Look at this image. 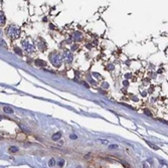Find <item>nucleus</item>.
I'll return each instance as SVG.
<instances>
[{
  "instance_id": "1",
  "label": "nucleus",
  "mask_w": 168,
  "mask_h": 168,
  "mask_svg": "<svg viewBox=\"0 0 168 168\" xmlns=\"http://www.w3.org/2000/svg\"><path fill=\"white\" fill-rule=\"evenodd\" d=\"M6 34L10 38H17L20 35V30L15 25H9L7 27V30H6Z\"/></svg>"
},
{
  "instance_id": "2",
  "label": "nucleus",
  "mask_w": 168,
  "mask_h": 168,
  "mask_svg": "<svg viewBox=\"0 0 168 168\" xmlns=\"http://www.w3.org/2000/svg\"><path fill=\"white\" fill-rule=\"evenodd\" d=\"M49 59H50L51 64L55 66H59L60 64H62V56H59L58 54H56V52H52L49 56Z\"/></svg>"
},
{
  "instance_id": "3",
  "label": "nucleus",
  "mask_w": 168,
  "mask_h": 168,
  "mask_svg": "<svg viewBox=\"0 0 168 168\" xmlns=\"http://www.w3.org/2000/svg\"><path fill=\"white\" fill-rule=\"evenodd\" d=\"M23 47L25 48V50L28 51V52H32L33 50H34V47L32 45V44H30L28 41H23Z\"/></svg>"
},
{
  "instance_id": "4",
  "label": "nucleus",
  "mask_w": 168,
  "mask_h": 168,
  "mask_svg": "<svg viewBox=\"0 0 168 168\" xmlns=\"http://www.w3.org/2000/svg\"><path fill=\"white\" fill-rule=\"evenodd\" d=\"M64 58L66 63H72L73 62V55L70 52H65L64 54Z\"/></svg>"
},
{
  "instance_id": "5",
  "label": "nucleus",
  "mask_w": 168,
  "mask_h": 168,
  "mask_svg": "<svg viewBox=\"0 0 168 168\" xmlns=\"http://www.w3.org/2000/svg\"><path fill=\"white\" fill-rule=\"evenodd\" d=\"M5 21H6V18H5V15L2 11H0V26L4 25L5 24Z\"/></svg>"
},
{
  "instance_id": "6",
  "label": "nucleus",
  "mask_w": 168,
  "mask_h": 168,
  "mask_svg": "<svg viewBox=\"0 0 168 168\" xmlns=\"http://www.w3.org/2000/svg\"><path fill=\"white\" fill-rule=\"evenodd\" d=\"M60 137H62V133H60V132H57V133H56V134H54V136H52V140L57 141Z\"/></svg>"
},
{
  "instance_id": "7",
  "label": "nucleus",
  "mask_w": 168,
  "mask_h": 168,
  "mask_svg": "<svg viewBox=\"0 0 168 168\" xmlns=\"http://www.w3.org/2000/svg\"><path fill=\"white\" fill-rule=\"evenodd\" d=\"M3 111L5 113H7V114H12L13 113V110L11 108H9V107H4L3 108Z\"/></svg>"
},
{
  "instance_id": "8",
  "label": "nucleus",
  "mask_w": 168,
  "mask_h": 168,
  "mask_svg": "<svg viewBox=\"0 0 168 168\" xmlns=\"http://www.w3.org/2000/svg\"><path fill=\"white\" fill-rule=\"evenodd\" d=\"M35 65H38V66H44L45 65V63L43 62V60H40V59H38L35 62Z\"/></svg>"
},
{
  "instance_id": "9",
  "label": "nucleus",
  "mask_w": 168,
  "mask_h": 168,
  "mask_svg": "<svg viewBox=\"0 0 168 168\" xmlns=\"http://www.w3.org/2000/svg\"><path fill=\"white\" fill-rule=\"evenodd\" d=\"M55 164H56V161H55V159L51 158L49 160V162H48V165L50 166V167H54L55 166Z\"/></svg>"
},
{
  "instance_id": "10",
  "label": "nucleus",
  "mask_w": 168,
  "mask_h": 168,
  "mask_svg": "<svg viewBox=\"0 0 168 168\" xmlns=\"http://www.w3.org/2000/svg\"><path fill=\"white\" fill-rule=\"evenodd\" d=\"M9 151L11 152V153H15V152H17V151H18V148H17V147H15V146H13V147H10Z\"/></svg>"
},
{
  "instance_id": "11",
  "label": "nucleus",
  "mask_w": 168,
  "mask_h": 168,
  "mask_svg": "<svg viewBox=\"0 0 168 168\" xmlns=\"http://www.w3.org/2000/svg\"><path fill=\"white\" fill-rule=\"evenodd\" d=\"M14 50H15V52H16L17 55H19V56L21 55V49H19L18 47H14Z\"/></svg>"
},
{
  "instance_id": "12",
  "label": "nucleus",
  "mask_w": 168,
  "mask_h": 168,
  "mask_svg": "<svg viewBox=\"0 0 168 168\" xmlns=\"http://www.w3.org/2000/svg\"><path fill=\"white\" fill-rule=\"evenodd\" d=\"M109 149H118V145H110Z\"/></svg>"
},
{
  "instance_id": "13",
  "label": "nucleus",
  "mask_w": 168,
  "mask_h": 168,
  "mask_svg": "<svg viewBox=\"0 0 168 168\" xmlns=\"http://www.w3.org/2000/svg\"><path fill=\"white\" fill-rule=\"evenodd\" d=\"M148 145H149L150 147H152V148H153V149H155V150H158V148H157V147H156V146H154V145H153V144H151V143H150V142H148Z\"/></svg>"
},
{
  "instance_id": "14",
  "label": "nucleus",
  "mask_w": 168,
  "mask_h": 168,
  "mask_svg": "<svg viewBox=\"0 0 168 168\" xmlns=\"http://www.w3.org/2000/svg\"><path fill=\"white\" fill-rule=\"evenodd\" d=\"M0 44H1V47H5V45H6V43H5L2 39H0Z\"/></svg>"
},
{
  "instance_id": "15",
  "label": "nucleus",
  "mask_w": 168,
  "mask_h": 168,
  "mask_svg": "<svg viewBox=\"0 0 168 168\" xmlns=\"http://www.w3.org/2000/svg\"><path fill=\"white\" fill-rule=\"evenodd\" d=\"M64 164H65V161H64V160H62V161H59V162H58V165H59L60 167H62Z\"/></svg>"
},
{
  "instance_id": "16",
  "label": "nucleus",
  "mask_w": 168,
  "mask_h": 168,
  "mask_svg": "<svg viewBox=\"0 0 168 168\" xmlns=\"http://www.w3.org/2000/svg\"><path fill=\"white\" fill-rule=\"evenodd\" d=\"M144 113H145V114H146V115H147V116H151V113L149 112V111H147V110H145V111H144Z\"/></svg>"
},
{
  "instance_id": "17",
  "label": "nucleus",
  "mask_w": 168,
  "mask_h": 168,
  "mask_svg": "<svg viewBox=\"0 0 168 168\" xmlns=\"http://www.w3.org/2000/svg\"><path fill=\"white\" fill-rule=\"evenodd\" d=\"M99 142H101V143H103V144H106V143H108V141L107 140H98Z\"/></svg>"
},
{
  "instance_id": "18",
  "label": "nucleus",
  "mask_w": 168,
  "mask_h": 168,
  "mask_svg": "<svg viewBox=\"0 0 168 168\" xmlns=\"http://www.w3.org/2000/svg\"><path fill=\"white\" fill-rule=\"evenodd\" d=\"M71 138L72 139H77V136L75 135H71Z\"/></svg>"
},
{
  "instance_id": "19",
  "label": "nucleus",
  "mask_w": 168,
  "mask_h": 168,
  "mask_svg": "<svg viewBox=\"0 0 168 168\" xmlns=\"http://www.w3.org/2000/svg\"><path fill=\"white\" fill-rule=\"evenodd\" d=\"M124 85L125 86H128V82H124Z\"/></svg>"
}]
</instances>
